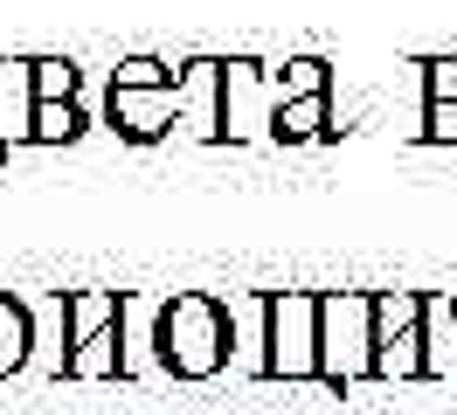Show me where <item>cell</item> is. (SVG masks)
Listing matches in <instances>:
<instances>
[{
  "mask_svg": "<svg viewBox=\"0 0 457 415\" xmlns=\"http://www.w3.org/2000/svg\"><path fill=\"white\" fill-rule=\"evenodd\" d=\"M444 90H457V62H436V97Z\"/></svg>",
  "mask_w": 457,
  "mask_h": 415,
  "instance_id": "cell-5",
  "label": "cell"
},
{
  "mask_svg": "<svg viewBox=\"0 0 457 415\" xmlns=\"http://www.w3.org/2000/svg\"><path fill=\"white\" fill-rule=\"evenodd\" d=\"M29 132H42V138H70V132H77V111L56 104V97H42V104H35V125H29Z\"/></svg>",
  "mask_w": 457,
  "mask_h": 415,
  "instance_id": "cell-4",
  "label": "cell"
},
{
  "mask_svg": "<svg viewBox=\"0 0 457 415\" xmlns=\"http://www.w3.org/2000/svg\"><path fill=\"white\" fill-rule=\"evenodd\" d=\"M228 346V319L208 298H180L160 326V353H167L173 374H215Z\"/></svg>",
  "mask_w": 457,
  "mask_h": 415,
  "instance_id": "cell-1",
  "label": "cell"
},
{
  "mask_svg": "<svg viewBox=\"0 0 457 415\" xmlns=\"http://www.w3.org/2000/svg\"><path fill=\"white\" fill-rule=\"evenodd\" d=\"M312 319H319V298H278V304H270V339H278L270 367H278V374H312V367H319L312 339H305Z\"/></svg>",
  "mask_w": 457,
  "mask_h": 415,
  "instance_id": "cell-2",
  "label": "cell"
},
{
  "mask_svg": "<svg viewBox=\"0 0 457 415\" xmlns=\"http://www.w3.org/2000/svg\"><path fill=\"white\" fill-rule=\"evenodd\" d=\"M21 346H29V326H21V311H14V304L0 298V374L21 360Z\"/></svg>",
  "mask_w": 457,
  "mask_h": 415,
  "instance_id": "cell-3",
  "label": "cell"
}]
</instances>
